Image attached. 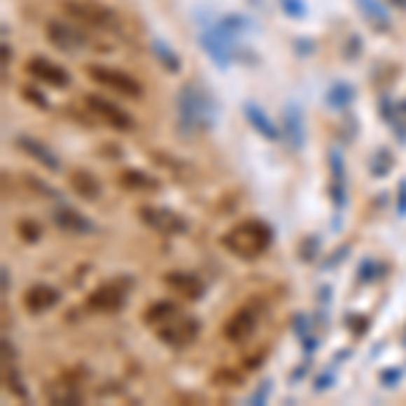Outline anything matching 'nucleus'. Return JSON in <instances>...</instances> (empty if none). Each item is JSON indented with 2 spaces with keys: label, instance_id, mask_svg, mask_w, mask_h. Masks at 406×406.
Returning <instances> with one entry per match:
<instances>
[{
  "label": "nucleus",
  "instance_id": "obj_47",
  "mask_svg": "<svg viewBox=\"0 0 406 406\" xmlns=\"http://www.w3.org/2000/svg\"><path fill=\"white\" fill-rule=\"evenodd\" d=\"M11 60V49H8V43H3V65H8Z\"/></svg>",
  "mask_w": 406,
  "mask_h": 406
},
{
  "label": "nucleus",
  "instance_id": "obj_49",
  "mask_svg": "<svg viewBox=\"0 0 406 406\" xmlns=\"http://www.w3.org/2000/svg\"><path fill=\"white\" fill-rule=\"evenodd\" d=\"M398 114H404V117H406V101L398 103Z\"/></svg>",
  "mask_w": 406,
  "mask_h": 406
},
{
  "label": "nucleus",
  "instance_id": "obj_19",
  "mask_svg": "<svg viewBox=\"0 0 406 406\" xmlns=\"http://www.w3.org/2000/svg\"><path fill=\"white\" fill-rule=\"evenodd\" d=\"M71 190H74L79 198H84V201H98L103 192V184L95 174H90V171L81 168V171H74V174H71Z\"/></svg>",
  "mask_w": 406,
  "mask_h": 406
},
{
  "label": "nucleus",
  "instance_id": "obj_18",
  "mask_svg": "<svg viewBox=\"0 0 406 406\" xmlns=\"http://www.w3.org/2000/svg\"><path fill=\"white\" fill-rule=\"evenodd\" d=\"M255 328H258V314H255L252 309H239V312L225 323L223 333L227 342L239 344V342L249 339V336L255 333Z\"/></svg>",
  "mask_w": 406,
  "mask_h": 406
},
{
  "label": "nucleus",
  "instance_id": "obj_50",
  "mask_svg": "<svg viewBox=\"0 0 406 406\" xmlns=\"http://www.w3.org/2000/svg\"><path fill=\"white\" fill-rule=\"evenodd\" d=\"M404 344H406V339H404Z\"/></svg>",
  "mask_w": 406,
  "mask_h": 406
},
{
  "label": "nucleus",
  "instance_id": "obj_21",
  "mask_svg": "<svg viewBox=\"0 0 406 406\" xmlns=\"http://www.w3.org/2000/svg\"><path fill=\"white\" fill-rule=\"evenodd\" d=\"M358 3V8L363 11V17L374 27H379V30H390V14H387V6L382 0H355Z\"/></svg>",
  "mask_w": 406,
  "mask_h": 406
},
{
  "label": "nucleus",
  "instance_id": "obj_45",
  "mask_svg": "<svg viewBox=\"0 0 406 406\" xmlns=\"http://www.w3.org/2000/svg\"><path fill=\"white\" fill-rule=\"evenodd\" d=\"M260 358H263V355H252V358H246V368H258V365L263 363Z\"/></svg>",
  "mask_w": 406,
  "mask_h": 406
},
{
  "label": "nucleus",
  "instance_id": "obj_20",
  "mask_svg": "<svg viewBox=\"0 0 406 406\" xmlns=\"http://www.w3.org/2000/svg\"><path fill=\"white\" fill-rule=\"evenodd\" d=\"M355 98H358V90L349 81H336L325 92V106L333 108V111H344V108H349L355 103Z\"/></svg>",
  "mask_w": 406,
  "mask_h": 406
},
{
  "label": "nucleus",
  "instance_id": "obj_6",
  "mask_svg": "<svg viewBox=\"0 0 406 406\" xmlns=\"http://www.w3.org/2000/svg\"><path fill=\"white\" fill-rule=\"evenodd\" d=\"M139 220L146 227L158 230V233H171V236L187 233V223L168 206H141L139 209Z\"/></svg>",
  "mask_w": 406,
  "mask_h": 406
},
{
  "label": "nucleus",
  "instance_id": "obj_33",
  "mask_svg": "<svg viewBox=\"0 0 406 406\" xmlns=\"http://www.w3.org/2000/svg\"><path fill=\"white\" fill-rule=\"evenodd\" d=\"M349 249H352L349 244H344V246H339V249H336V252H333V255H330L328 260H323V271H330V268H336V265L344 263L346 258H349Z\"/></svg>",
  "mask_w": 406,
  "mask_h": 406
},
{
  "label": "nucleus",
  "instance_id": "obj_35",
  "mask_svg": "<svg viewBox=\"0 0 406 406\" xmlns=\"http://www.w3.org/2000/svg\"><path fill=\"white\" fill-rule=\"evenodd\" d=\"M333 382H336V374H333V371H323V374H317V377H314L312 390H314V393H325V390H330V387H333Z\"/></svg>",
  "mask_w": 406,
  "mask_h": 406
},
{
  "label": "nucleus",
  "instance_id": "obj_27",
  "mask_svg": "<svg viewBox=\"0 0 406 406\" xmlns=\"http://www.w3.org/2000/svg\"><path fill=\"white\" fill-rule=\"evenodd\" d=\"M382 271H385V265L377 263V260H371V258H365L360 268H358V282H377L379 276H382Z\"/></svg>",
  "mask_w": 406,
  "mask_h": 406
},
{
  "label": "nucleus",
  "instance_id": "obj_23",
  "mask_svg": "<svg viewBox=\"0 0 406 406\" xmlns=\"http://www.w3.org/2000/svg\"><path fill=\"white\" fill-rule=\"evenodd\" d=\"M176 314H179V306L174 301H155L144 312V320H146V325H162L165 320H171Z\"/></svg>",
  "mask_w": 406,
  "mask_h": 406
},
{
  "label": "nucleus",
  "instance_id": "obj_30",
  "mask_svg": "<svg viewBox=\"0 0 406 406\" xmlns=\"http://www.w3.org/2000/svg\"><path fill=\"white\" fill-rule=\"evenodd\" d=\"M317 249H320V239L317 236H306L304 241H301V246H298V252H301V260H314L317 258Z\"/></svg>",
  "mask_w": 406,
  "mask_h": 406
},
{
  "label": "nucleus",
  "instance_id": "obj_2",
  "mask_svg": "<svg viewBox=\"0 0 406 406\" xmlns=\"http://www.w3.org/2000/svg\"><path fill=\"white\" fill-rule=\"evenodd\" d=\"M271 241H274V227L265 225L263 220H246L223 236V246H227L236 258H244V260L260 258L271 246Z\"/></svg>",
  "mask_w": 406,
  "mask_h": 406
},
{
  "label": "nucleus",
  "instance_id": "obj_36",
  "mask_svg": "<svg viewBox=\"0 0 406 406\" xmlns=\"http://www.w3.org/2000/svg\"><path fill=\"white\" fill-rule=\"evenodd\" d=\"M282 8L287 17H295V20H304L306 17V3L304 0H282Z\"/></svg>",
  "mask_w": 406,
  "mask_h": 406
},
{
  "label": "nucleus",
  "instance_id": "obj_31",
  "mask_svg": "<svg viewBox=\"0 0 406 406\" xmlns=\"http://www.w3.org/2000/svg\"><path fill=\"white\" fill-rule=\"evenodd\" d=\"M49 401H55V404H79V393L71 387V390H49Z\"/></svg>",
  "mask_w": 406,
  "mask_h": 406
},
{
  "label": "nucleus",
  "instance_id": "obj_3",
  "mask_svg": "<svg viewBox=\"0 0 406 406\" xmlns=\"http://www.w3.org/2000/svg\"><path fill=\"white\" fill-rule=\"evenodd\" d=\"M60 8L68 17L84 22L90 27H98V30H117L120 27L117 11H111L103 3H92V0H62Z\"/></svg>",
  "mask_w": 406,
  "mask_h": 406
},
{
  "label": "nucleus",
  "instance_id": "obj_41",
  "mask_svg": "<svg viewBox=\"0 0 406 406\" xmlns=\"http://www.w3.org/2000/svg\"><path fill=\"white\" fill-rule=\"evenodd\" d=\"M301 346H304V355L309 358L312 352H317V346H320V339H317L314 333H306L304 339H301Z\"/></svg>",
  "mask_w": 406,
  "mask_h": 406
},
{
  "label": "nucleus",
  "instance_id": "obj_17",
  "mask_svg": "<svg viewBox=\"0 0 406 406\" xmlns=\"http://www.w3.org/2000/svg\"><path fill=\"white\" fill-rule=\"evenodd\" d=\"M17 146H20L30 160H36L38 165H43L46 171H60L62 168L60 158H57L46 144L38 141V139H33V136H17Z\"/></svg>",
  "mask_w": 406,
  "mask_h": 406
},
{
  "label": "nucleus",
  "instance_id": "obj_7",
  "mask_svg": "<svg viewBox=\"0 0 406 406\" xmlns=\"http://www.w3.org/2000/svg\"><path fill=\"white\" fill-rule=\"evenodd\" d=\"M84 103H87V108L98 117L101 122H106L108 127H114V130H122V133H127V130H133L136 127V122H133V117L125 111V108H120L117 103L106 101L103 95H87L84 98Z\"/></svg>",
  "mask_w": 406,
  "mask_h": 406
},
{
  "label": "nucleus",
  "instance_id": "obj_43",
  "mask_svg": "<svg viewBox=\"0 0 406 406\" xmlns=\"http://www.w3.org/2000/svg\"><path fill=\"white\" fill-rule=\"evenodd\" d=\"M360 46H363V43H360V38H358V36H352V38H349V43H346V49H344L346 60H355V52H360Z\"/></svg>",
  "mask_w": 406,
  "mask_h": 406
},
{
  "label": "nucleus",
  "instance_id": "obj_38",
  "mask_svg": "<svg viewBox=\"0 0 406 406\" xmlns=\"http://www.w3.org/2000/svg\"><path fill=\"white\" fill-rule=\"evenodd\" d=\"M401 379H404V371L401 368H382L379 371V382L385 387H396Z\"/></svg>",
  "mask_w": 406,
  "mask_h": 406
},
{
  "label": "nucleus",
  "instance_id": "obj_5",
  "mask_svg": "<svg viewBox=\"0 0 406 406\" xmlns=\"http://www.w3.org/2000/svg\"><path fill=\"white\" fill-rule=\"evenodd\" d=\"M198 333H201V323L195 317H190V314H184V317L176 314V317H171L162 325H158V339L168 346L192 344L198 339Z\"/></svg>",
  "mask_w": 406,
  "mask_h": 406
},
{
  "label": "nucleus",
  "instance_id": "obj_24",
  "mask_svg": "<svg viewBox=\"0 0 406 406\" xmlns=\"http://www.w3.org/2000/svg\"><path fill=\"white\" fill-rule=\"evenodd\" d=\"M120 184L125 190H158V179L149 176V174H144V171H136V168L122 171Z\"/></svg>",
  "mask_w": 406,
  "mask_h": 406
},
{
  "label": "nucleus",
  "instance_id": "obj_13",
  "mask_svg": "<svg viewBox=\"0 0 406 406\" xmlns=\"http://www.w3.org/2000/svg\"><path fill=\"white\" fill-rule=\"evenodd\" d=\"M241 111H244V117H246V122H249V127L258 130L265 141H279V139H282V127L268 117V111H265L260 103L244 101Z\"/></svg>",
  "mask_w": 406,
  "mask_h": 406
},
{
  "label": "nucleus",
  "instance_id": "obj_28",
  "mask_svg": "<svg viewBox=\"0 0 406 406\" xmlns=\"http://www.w3.org/2000/svg\"><path fill=\"white\" fill-rule=\"evenodd\" d=\"M330 201L336 206V211H344L349 203V192H346V179H330Z\"/></svg>",
  "mask_w": 406,
  "mask_h": 406
},
{
  "label": "nucleus",
  "instance_id": "obj_40",
  "mask_svg": "<svg viewBox=\"0 0 406 406\" xmlns=\"http://www.w3.org/2000/svg\"><path fill=\"white\" fill-rule=\"evenodd\" d=\"M214 382H217V385H233V387H239L241 385V377H239V374H236V371H217V374H214Z\"/></svg>",
  "mask_w": 406,
  "mask_h": 406
},
{
  "label": "nucleus",
  "instance_id": "obj_22",
  "mask_svg": "<svg viewBox=\"0 0 406 406\" xmlns=\"http://www.w3.org/2000/svg\"><path fill=\"white\" fill-rule=\"evenodd\" d=\"M152 52H155V57L160 62L162 68L168 71V74H179L182 71V60H179V55L168 46V41L162 38H152Z\"/></svg>",
  "mask_w": 406,
  "mask_h": 406
},
{
  "label": "nucleus",
  "instance_id": "obj_34",
  "mask_svg": "<svg viewBox=\"0 0 406 406\" xmlns=\"http://www.w3.org/2000/svg\"><path fill=\"white\" fill-rule=\"evenodd\" d=\"M271 390H274V379H263V382L258 385V390L249 396V404H255V406L265 404V398L271 396Z\"/></svg>",
  "mask_w": 406,
  "mask_h": 406
},
{
  "label": "nucleus",
  "instance_id": "obj_44",
  "mask_svg": "<svg viewBox=\"0 0 406 406\" xmlns=\"http://www.w3.org/2000/svg\"><path fill=\"white\" fill-rule=\"evenodd\" d=\"M0 279H3V293H8V290H11V271L3 268V271H0Z\"/></svg>",
  "mask_w": 406,
  "mask_h": 406
},
{
  "label": "nucleus",
  "instance_id": "obj_26",
  "mask_svg": "<svg viewBox=\"0 0 406 406\" xmlns=\"http://www.w3.org/2000/svg\"><path fill=\"white\" fill-rule=\"evenodd\" d=\"M3 377H6V387L20 398V401H27L30 398V393H27V387H24V382H22L20 371H17V365L14 363H6V368H3Z\"/></svg>",
  "mask_w": 406,
  "mask_h": 406
},
{
  "label": "nucleus",
  "instance_id": "obj_25",
  "mask_svg": "<svg viewBox=\"0 0 406 406\" xmlns=\"http://www.w3.org/2000/svg\"><path fill=\"white\" fill-rule=\"evenodd\" d=\"M393 165H396V158H393V152L387 149V146H379L377 152H374V158H371V176H377V179H385L387 174L393 171Z\"/></svg>",
  "mask_w": 406,
  "mask_h": 406
},
{
  "label": "nucleus",
  "instance_id": "obj_16",
  "mask_svg": "<svg viewBox=\"0 0 406 406\" xmlns=\"http://www.w3.org/2000/svg\"><path fill=\"white\" fill-rule=\"evenodd\" d=\"M162 284L168 287V290H174L176 295H184V298H190V301H198L203 295V282L195 276V274H190V271H168L165 276H162Z\"/></svg>",
  "mask_w": 406,
  "mask_h": 406
},
{
  "label": "nucleus",
  "instance_id": "obj_12",
  "mask_svg": "<svg viewBox=\"0 0 406 406\" xmlns=\"http://www.w3.org/2000/svg\"><path fill=\"white\" fill-rule=\"evenodd\" d=\"M24 71H27L33 79L43 81V84H52V87H57V90H65V87L71 84V74H68L62 65L46 60V57H41V55H36L33 60H27Z\"/></svg>",
  "mask_w": 406,
  "mask_h": 406
},
{
  "label": "nucleus",
  "instance_id": "obj_39",
  "mask_svg": "<svg viewBox=\"0 0 406 406\" xmlns=\"http://www.w3.org/2000/svg\"><path fill=\"white\" fill-rule=\"evenodd\" d=\"M309 328H312V320L306 317L304 312H298V314L293 317V330H295V336H298V339H304L306 333H312Z\"/></svg>",
  "mask_w": 406,
  "mask_h": 406
},
{
  "label": "nucleus",
  "instance_id": "obj_42",
  "mask_svg": "<svg viewBox=\"0 0 406 406\" xmlns=\"http://www.w3.org/2000/svg\"><path fill=\"white\" fill-rule=\"evenodd\" d=\"M396 209H398V214L406 217V179L398 184V198H396Z\"/></svg>",
  "mask_w": 406,
  "mask_h": 406
},
{
  "label": "nucleus",
  "instance_id": "obj_11",
  "mask_svg": "<svg viewBox=\"0 0 406 406\" xmlns=\"http://www.w3.org/2000/svg\"><path fill=\"white\" fill-rule=\"evenodd\" d=\"M46 38H49V43H52L55 49L68 52V55H71V52H81V49L90 43V38H87L81 30L65 24V22H49V24H46Z\"/></svg>",
  "mask_w": 406,
  "mask_h": 406
},
{
  "label": "nucleus",
  "instance_id": "obj_4",
  "mask_svg": "<svg viewBox=\"0 0 406 406\" xmlns=\"http://www.w3.org/2000/svg\"><path fill=\"white\" fill-rule=\"evenodd\" d=\"M87 76L92 81H98V84H103V87H108L111 92H117L122 98L139 101L144 95L141 81L133 79L125 71H117V68H108V65H87Z\"/></svg>",
  "mask_w": 406,
  "mask_h": 406
},
{
  "label": "nucleus",
  "instance_id": "obj_32",
  "mask_svg": "<svg viewBox=\"0 0 406 406\" xmlns=\"http://www.w3.org/2000/svg\"><path fill=\"white\" fill-rule=\"evenodd\" d=\"M17 230H20V236L24 239V241H38L41 239V227L36 223H30V220H20L17 223Z\"/></svg>",
  "mask_w": 406,
  "mask_h": 406
},
{
  "label": "nucleus",
  "instance_id": "obj_8",
  "mask_svg": "<svg viewBox=\"0 0 406 406\" xmlns=\"http://www.w3.org/2000/svg\"><path fill=\"white\" fill-rule=\"evenodd\" d=\"M282 136L293 152L306 149V117L298 103H284L282 108Z\"/></svg>",
  "mask_w": 406,
  "mask_h": 406
},
{
  "label": "nucleus",
  "instance_id": "obj_9",
  "mask_svg": "<svg viewBox=\"0 0 406 406\" xmlns=\"http://www.w3.org/2000/svg\"><path fill=\"white\" fill-rule=\"evenodd\" d=\"M52 223L57 225L60 230H65V233H71V236H92V233H98V225L92 223L87 214H81L79 209L68 206V203H60L52 211Z\"/></svg>",
  "mask_w": 406,
  "mask_h": 406
},
{
  "label": "nucleus",
  "instance_id": "obj_1",
  "mask_svg": "<svg viewBox=\"0 0 406 406\" xmlns=\"http://www.w3.org/2000/svg\"><path fill=\"white\" fill-rule=\"evenodd\" d=\"M176 114L184 133H203L211 130L217 122V103L201 84L187 81L176 95Z\"/></svg>",
  "mask_w": 406,
  "mask_h": 406
},
{
  "label": "nucleus",
  "instance_id": "obj_14",
  "mask_svg": "<svg viewBox=\"0 0 406 406\" xmlns=\"http://www.w3.org/2000/svg\"><path fill=\"white\" fill-rule=\"evenodd\" d=\"M22 304H24V309H27L30 314H43V312H49L52 306L60 304V290L52 287V284H33V287L24 290Z\"/></svg>",
  "mask_w": 406,
  "mask_h": 406
},
{
  "label": "nucleus",
  "instance_id": "obj_29",
  "mask_svg": "<svg viewBox=\"0 0 406 406\" xmlns=\"http://www.w3.org/2000/svg\"><path fill=\"white\" fill-rule=\"evenodd\" d=\"M24 182L30 184V190H36V192H38V195H43V198H55V201L60 198V192H57L52 184L41 182L38 176H33V174H24Z\"/></svg>",
  "mask_w": 406,
  "mask_h": 406
},
{
  "label": "nucleus",
  "instance_id": "obj_46",
  "mask_svg": "<svg viewBox=\"0 0 406 406\" xmlns=\"http://www.w3.org/2000/svg\"><path fill=\"white\" fill-rule=\"evenodd\" d=\"M320 301H323V304H328V301H330V287H328V284H323V287H320Z\"/></svg>",
  "mask_w": 406,
  "mask_h": 406
},
{
  "label": "nucleus",
  "instance_id": "obj_15",
  "mask_svg": "<svg viewBox=\"0 0 406 406\" xmlns=\"http://www.w3.org/2000/svg\"><path fill=\"white\" fill-rule=\"evenodd\" d=\"M198 43H201L203 52L209 55V60L214 62L220 71H225V68L233 62V49H230L211 27H203L201 33H198Z\"/></svg>",
  "mask_w": 406,
  "mask_h": 406
},
{
  "label": "nucleus",
  "instance_id": "obj_48",
  "mask_svg": "<svg viewBox=\"0 0 406 406\" xmlns=\"http://www.w3.org/2000/svg\"><path fill=\"white\" fill-rule=\"evenodd\" d=\"M390 3H393V6H398V8H404V11H406V0H390Z\"/></svg>",
  "mask_w": 406,
  "mask_h": 406
},
{
  "label": "nucleus",
  "instance_id": "obj_37",
  "mask_svg": "<svg viewBox=\"0 0 406 406\" xmlns=\"http://www.w3.org/2000/svg\"><path fill=\"white\" fill-rule=\"evenodd\" d=\"M22 98H24L27 103H33V106H38V108H43V111L49 108V101H46V95H43V92H38V90H33V87H24V90H22Z\"/></svg>",
  "mask_w": 406,
  "mask_h": 406
},
{
  "label": "nucleus",
  "instance_id": "obj_10",
  "mask_svg": "<svg viewBox=\"0 0 406 406\" xmlns=\"http://www.w3.org/2000/svg\"><path fill=\"white\" fill-rule=\"evenodd\" d=\"M127 304V287L120 282H106L87 295V306L92 312H120Z\"/></svg>",
  "mask_w": 406,
  "mask_h": 406
}]
</instances>
